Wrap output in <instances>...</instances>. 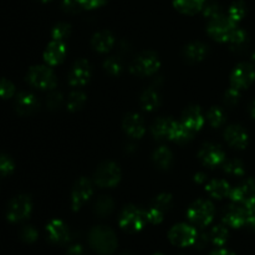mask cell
Instances as JSON below:
<instances>
[{
    "label": "cell",
    "mask_w": 255,
    "mask_h": 255,
    "mask_svg": "<svg viewBox=\"0 0 255 255\" xmlns=\"http://www.w3.org/2000/svg\"><path fill=\"white\" fill-rule=\"evenodd\" d=\"M91 248L101 255L112 254L117 248V238L111 228L105 226L95 227L89 234Z\"/></svg>",
    "instance_id": "1"
},
{
    "label": "cell",
    "mask_w": 255,
    "mask_h": 255,
    "mask_svg": "<svg viewBox=\"0 0 255 255\" xmlns=\"http://www.w3.org/2000/svg\"><path fill=\"white\" fill-rule=\"evenodd\" d=\"M216 209L212 202L207 199H198L189 207L187 217L193 224L198 227H207L213 221Z\"/></svg>",
    "instance_id": "2"
},
{
    "label": "cell",
    "mask_w": 255,
    "mask_h": 255,
    "mask_svg": "<svg viewBox=\"0 0 255 255\" xmlns=\"http://www.w3.org/2000/svg\"><path fill=\"white\" fill-rule=\"evenodd\" d=\"M26 80L31 86L41 90L54 89L57 84L55 72L50 67L44 66V65L32 66L27 72Z\"/></svg>",
    "instance_id": "3"
},
{
    "label": "cell",
    "mask_w": 255,
    "mask_h": 255,
    "mask_svg": "<svg viewBox=\"0 0 255 255\" xmlns=\"http://www.w3.org/2000/svg\"><path fill=\"white\" fill-rule=\"evenodd\" d=\"M159 66L161 61L158 56L152 51H144L132 61L129 71L136 76H151L158 71Z\"/></svg>",
    "instance_id": "4"
},
{
    "label": "cell",
    "mask_w": 255,
    "mask_h": 255,
    "mask_svg": "<svg viewBox=\"0 0 255 255\" xmlns=\"http://www.w3.org/2000/svg\"><path fill=\"white\" fill-rule=\"evenodd\" d=\"M146 222V213L134 206H127L121 212V216L119 219L120 227L124 231L129 232V233H136V232L141 231Z\"/></svg>",
    "instance_id": "5"
},
{
    "label": "cell",
    "mask_w": 255,
    "mask_h": 255,
    "mask_svg": "<svg viewBox=\"0 0 255 255\" xmlns=\"http://www.w3.org/2000/svg\"><path fill=\"white\" fill-rule=\"evenodd\" d=\"M121 171L114 162H104L95 172V183L102 188H111L120 182Z\"/></svg>",
    "instance_id": "6"
},
{
    "label": "cell",
    "mask_w": 255,
    "mask_h": 255,
    "mask_svg": "<svg viewBox=\"0 0 255 255\" xmlns=\"http://www.w3.org/2000/svg\"><path fill=\"white\" fill-rule=\"evenodd\" d=\"M237 29L236 22L232 21L228 16H219L217 19H213L208 24V34L214 40L221 42H228L231 39L232 34Z\"/></svg>",
    "instance_id": "7"
},
{
    "label": "cell",
    "mask_w": 255,
    "mask_h": 255,
    "mask_svg": "<svg viewBox=\"0 0 255 255\" xmlns=\"http://www.w3.org/2000/svg\"><path fill=\"white\" fill-rule=\"evenodd\" d=\"M32 209V202L29 196H17L12 199L7 206L6 218L11 223H17L24 219H26L30 216Z\"/></svg>",
    "instance_id": "8"
},
{
    "label": "cell",
    "mask_w": 255,
    "mask_h": 255,
    "mask_svg": "<svg viewBox=\"0 0 255 255\" xmlns=\"http://www.w3.org/2000/svg\"><path fill=\"white\" fill-rule=\"evenodd\" d=\"M197 229L189 224H177L169 231L168 238L172 244L178 247H188L193 246L197 238Z\"/></svg>",
    "instance_id": "9"
},
{
    "label": "cell",
    "mask_w": 255,
    "mask_h": 255,
    "mask_svg": "<svg viewBox=\"0 0 255 255\" xmlns=\"http://www.w3.org/2000/svg\"><path fill=\"white\" fill-rule=\"evenodd\" d=\"M255 80V67L248 62L237 65L231 75V86L238 90L247 89Z\"/></svg>",
    "instance_id": "10"
},
{
    "label": "cell",
    "mask_w": 255,
    "mask_h": 255,
    "mask_svg": "<svg viewBox=\"0 0 255 255\" xmlns=\"http://www.w3.org/2000/svg\"><path fill=\"white\" fill-rule=\"evenodd\" d=\"M229 198L242 206H249L255 202V179L249 178L242 182L239 186L233 188L229 194Z\"/></svg>",
    "instance_id": "11"
},
{
    "label": "cell",
    "mask_w": 255,
    "mask_h": 255,
    "mask_svg": "<svg viewBox=\"0 0 255 255\" xmlns=\"http://www.w3.org/2000/svg\"><path fill=\"white\" fill-rule=\"evenodd\" d=\"M94 193L91 182L87 178H80L75 183L71 193V207L74 211H79L85 203L90 199Z\"/></svg>",
    "instance_id": "12"
},
{
    "label": "cell",
    "mask_w": 255,
    "mask_h": 255,
    "mask_svg": "<svg viewBox=\"0 0 255 255\" xmlns=\"http://www.w3.org/2000/svg\"><path fill=\"white\" fill-rule=\"evenodd\" d=\"M223 222L233 228H241L248 223L247 218V207L233 202L223 212Z\"/></svg>",
    "instance_id": "13"
},
{
    "label": "cell",
    "mask_w": 255,
    "mask_h": 255,
    "mask_svg": "<svg viewBox=\"0 0 255 255\" xmlns=\"http://www.w3.org/2000/svg\"><path fill=\"white\" fill-rule=\"evenodd\" d=\"M198 157L202 161V163L211 167V168L219 166V164H222L226 161V153H224V151L221 148V146L214 143L203 144L201 151H199Z\"/></svg>",
    "instance_id": "14"
},
{
    "label": "cell",
    "mask_w": 255,
    "mask_h": 255,
    "mask_svg": "<svg viewBox=\"0 0 255 255\" xmlns=\"http://www.w3.org/2000/svg\"><path fill=\"white\" fill-rule=\"evenodd\" d=\"M90 76H91V66L89 61L85 59L77 60L69 72V84L74 87L84 86L89 82Z\"/></svg>",
    "instance_id": "15"
},
{
    "label": "cell",
    "mask_w": 255,
    "mask_h": 255,
    "mask_svg": "<svg viewBox=\"0 0 255 255\" xmlns=\"http://www.w3.org/2000/svg\"><path fill=\"white\" fill-rule=\"evenodd\" d=\"M224 139L233 148L243 149L248 144V133L239 125H231L224 131Z\"/></svg>",
    "instance_id": "16"
},
{
    "label": "cell",
    "mask_w": 255,
    "mask_h": 255,
    "mask_svg": "<svg viewBox=\"0 0 255 255\" xmlns=\"http://www.w3.org/2000/svg\"><path fill=\"white\" fill-rule=\"evenodd\" d=\"M47 236L51 242L56 244H65L70 241V234L69 227L60 219H52L46 227Z\"/></svg>",
    "instance_id": "17"
},
{
    "label": "cell",
    "mask_w": 255,
    "mask_h": 255,
    "mask_svg": "<svg viewBox=\"0 0 255 255\" xmlns=\"http://www.w3.org/2000/svg\"><path fill=\"white\" fill-rule=\"evenodd\" d=\"M37 107H39V101H37L36 96L31 92L22 91L15 97V109L22 116L34 114Z\"/></svg>",
    "instance_id": "18"
},
{
    "label": "cell",
    "mask_w": 255,
    "mask_h": 255,
    "mask_svg": "<svg viewBox=\"0 0 255 255\" xmlns=\"http://www.w3.org/2000/svg\"><path fill=\"white\" fill-rule=\"evenodd\" d=\"M122 127H124L125 132L133 138H141L146 132V125H144L143 119L138 114L127 115L122 122Z\"/></svg>",
    "instance_id": "19"
},
{
    "label": "cell",
    "mask_w": 255,
    "mask_h": 255,
    "mask_svg": "<svg viewBox=\"0 0 255 255\" xmlns=\"http://www.w3.org/2000/svg\"><path fill=\"white\" fill-rule=\"evenodd\" d=\"M182 124L186 125L193 132L199 131L204 125V116L198 106H191L184 110L182 115Z\"/></svg>",
    "instance_id": "20"
},
{
    "label": "cell",
    "mask_w": 255,
    "mask_h": 255,
    "mask_svg": "<svg viewBox=\"0 0 255 255\" xmlns=\"http://www.w3.org/2000/svg\"><path fill=\"white\" fill-rule=\"evenodd\" d=\"M65 55H66V46H65L64 41L52 40L45 50L44 60L49 65L54 66V65L60 64L65 59Z\"/></svg>",
    "instance_id": "21"
},
{
    "label": "cell",
    "mask_w": 255,
    "mask_h": 255,
    "mask_svg": "<svg viewBox=\"0 0 255 255\" xmlns=\"http://www.w3.org/2000/svg\"><path fill=\"white\" fill-rule=\"evenodd\" d=\"M207 193L216 199H223L231 194V186L224 179H212L206 184Z\"/></svg>",
    "instance_id": "22"
},
{
    "label": "cell",
    "mask_w": 255,
    "mask_h": 255,
    "mask_svg": "<svg viewBox=\"0 0 255 255\" xmlns=\"http://www.w3.org/2000/svg\"><path fill=\"white\" fill-rule=\"evenodd\" d=\"M91 45L96 51L107 52L115 45V36L112 35V32L106 31V30L96 32L92 36Z\"/></svg>",
    "instance_id": "23"
},
{
    "label": "cell",
    "mask_w": 255,
    "mask_h": 255,
    "mask_svg": "<svg viewBox=\"0 0 255 255\" xmlns=\"http://www.w3.org/2000/svg\"><path fill=\"white\" fill-rule=\"evenodd\" d=\"M207 52H208V47H207L206 44L201 41H194L184 47L183 55L187 61L198 62L206 57Z\"/></svg>",
    "instance_id": "24"
},
{
    "label": "cell",
    "mask_w": 255,
    "mask_h": 255,
    "mask_svg": "<svg viewBox=\"0 0 255 255\" xmlns=\"http://www.w3.org/2000/svg\"><path fill=\"white\" fill-rule=\"evenodd\" d=\"M176 121L172 119H158L152 126V134L157 139H169Z\"/></svg>",
    "instance_id": "25"
},
{
    "label": "cell",
    "mask_w": 255,
    "mask_h": 255,
    "mask_svg": "<svg viewBox=\"0 0 255 255\" xmlns=\"http://www.w3.org/2000/svg\"><path fill=\"white\" fill-rule=\"evenodd\" d=\"M161 104V97L156 87L151 86L142 94L141 96V106L146 111H153Z\"/></svg>",
    "instance_id": "26"
},
{
    "label": "cell",
    "mask_w": 255,
    "mask_h": 255,
    "mask_svg": "<svg viewBox=\"0 0 255 255\" xmlns=\"http://www.w3.org/2000/svg\"><path fill=\"white\" fill-rule=\"evenodd\" d=\"M193 133L194 132L192 131V129H189L186 125H183L182 122L176 121L169 139L177 142V143H186V142L191 141V139L193 138Z\"/></svg>",
    "instance_id": "27"
},
{
    "label": "cell",
    "mask_w": 255,
    "mask_h": 255,
    "mask_svg": "<svg viewBox=\"0 0 255 255\" xmlns=\"http://www.w3.org/2000/svg\"><path fill=\"white\" fill-rule=\"evenodd\" d=\"M153 162L157 167L162 169H167L171 167L173 162V154L172 151L166 146H162L157 148L153 153Z\"/></svg>",
    "instance_id": "28"
},
{
    "label": "cell",
    "mask_w": 255,
    "mask_h": 255,
    "mask_svg": "<svg viewBox=\"0 0 255 255\" xmlns=\"http://www.w3.org/2000/svg\"><path fill=\"white\" fill-rule=\"evenodd\" d=\"M176 9L184 14H196L206 5V0H174Z\"/></svg>",
    "instance_id": "29"
},
{
    "label": "cell",
    "mask_w": 255,
    "mask_h": 255,
    "mask_svg": "<svg viewBox=\"0 0 255 255\" xmlns=\"http://www.w3.org/2000/svg\"><path fill=\"white\" fill-rule=\"evenodd\" d=\"M228 42L229 46H231V50L239 52L246 49L247 45H248V35H247V32L243 29L237 27L233 34H232Z\"/></svg>",
    "instance_id": "30"
},
{
    "label": "cell",
    "mask_w": 255,
    "mask_h": 255,
    "mask_svg": "<svg viewBox=\"0 0 255 255\" xmlns=\"http://www.w3.org/2000/svg\"><path fill=\"white\" fill-rule=\"evenodd\" d=\"M208 236H209V241H211L214 246L222 247L226 244L227 241H228L229 232L226 227L222 226V224H218V226L213 227V228L211 229Z\"/></svg>",
    "instance_id": "31"
},
{
    "label": "cell",
    "mask_w": 255,
    "mask_h": 255,
    "mask_svg": "<svg viewBox=\"0 0 255 255\" xmlns=\"http://www.w3.org/2000/svg\"><path fill=\"white\" fill-rule=\"evenodd\" d=\"M222 167H223V171L227 174H229V176L242 177L246 173L244 164L239 159H228V161H224L222 163Z\"/></svg>",
    "instance_id": "32"
},
{
    "label": "cell",
    "mask_w": 255,
    "mask_h": 255,
    "mask_svg": "<svg viewBox=\"0 0 255 255\" xmlns=\"http://www.w3.org/2000/svg\"><path fill=\"white\" fill-rule=\"evenodd\" d=\"M114 206V201L109 196H102L95 203V212H96L97 216L106 217L111 213Z\"/></svg>",
    "instance_id": "33"
},
{
    "label": "cell",
    "mask_w": 255,
    "mask_h": 255,
    "mask_svg": "<svg viewBox=\"0 0 255 255\" xmlns=\"http://www.w3.org/2000/svg\"><path fill=\"white\" fill-rule=\"evenodd\" d=\"M86 102V95L82 91H72L71 94L69 95V99H67V109L70 111H77V110L81 109L82 106Z\"/></svg>",
    "instance_id": "34"
},
{
    "label": "cell",
    "mask_w": 255,
    "mask_h": 255,
    "mask_svg": "<svg viewBox=\"0 0 255 255\" xmlns=\"http://www.w3.org/2000/svg\"><path fill=\"white\" fill-rule=\"evenodd\" d=\"M207 119H208V122L211 124V126L217 128V127H221L226 122V112L221 107L214 106L208 111Z\"/></svg>",
    "instance_id": "35"
},
{
    "label": "cell",
    "mask_w": 255,
    "mask_h": 255,
    "mask_svg": "<svg viewBox=\"0 0 255 255\" xmlns=\"http://www.w3.org/2000/svg\"><path fill=\"white\" fill-rule=\"evenodd\" d=\"M246 5H244V2L242 1H237L234 2V4L231 5V7H229L228 10V17L232 20L233 22H239L244 17V15H246Z\"/></svg>",
    "instance_id": "36"
},
{
    "label": "cell",
    "mask_w": 255,
    "mask_h": 255,
    "mask_svg": "<svg viewBox=\"0 0 255 255\" xmlns=\"http://www.w3.org/2000/svg\"><path fill=\"white\" fill-rule=\"evenodd\" d=\"M172 206V196L168 193H162L159 196H157L154 198L153 203H152L151 207L158 209L162 213H164L166 211H168Z\"/></svg>",
    "instance_id": "37"
},
{
    "label": "cell",
    "mask_w": 255,
    "mask_h": 255,
    "mask_svg": "<svg viewBox=\"0 0 255 255\" xmlns=\"http://www.w3.org/2000/svg\"><path fill=\"white\" fill-rule=\"evenodd\" d=\"M70 31H71V27L69 24H65V22H60V24L55 25V27L51 31V37L52 40H57V41H64L66 37H69Z\"/></svg>",
    "instance_id": "38"
},
{
    "label": "cell",
    "mask_w": 255,
    "mask_h": 255,
    "mask_svg": "<svg viewBox=\"0 0 255 255\" xmlns=\"http://www.w3.org/2000/svg\"><path fill=\"white\" fill-rule=\"evenodd\" d=\"M104 67L106 70V72H109L110 75H119L120 72L122 71V62L119 57L116 56H111V57H107L104 62Z\"/></svg>",
    "instance_id": "39"
},
{
    "label": "cell",
    "mask_w": 255,
    "mask_h": 255,
    "mask_svg": "<svg viewBox=\"0 0 255 255\" xmlns=\"http://www.w3.org/2000/svg\"><path fill=\"white\" fill-rule=\"evenodd\" d=\"M15 86L6 79H0V99H10L14 96Z\"/></svg>",
    "instance_id": "40"
},
{
    "label": "cell",
    "mask_w": 255,
    "mask_h": 255,
    "mask_svg": "<svg viewBox=\"0 0 255 255\" xmlns=\"http://www.w3.org/2000/svg\"><path fill=\"white\" fill-rule=\"evenodd\" d=\"M15 168L14 161L6 154H0V174L2 176H9L12 173Z\"/></svg>",
    "instance_id": "41"
},
{
    "label": "cell",
    "mask_w": 255,
    "mask_h": 255,
    "mask_svg": "<svg viewBox=\"0 0 255 255\" xmlns=\"http://www.w3.org/2000/svg\"><path fill=\"white\" fill-rule=\"evenodd\" d=\"M203 14L207 19L213 20L217 19V17L222 16V9L218 4L216 2H209V4H206L203 7Z\"/></svg>",
    "instance_id": "42"
},
{
    "label": "cell",
    "mask_w": 255,
    "mask_h": 255,
    "mask_svg": "<svg viewBox=\"0 0 255 255\" xmlns=\"http://www.w3.org/2000/svg\"><path fill=\"white\" fill-rule=\"evenodd\" d=\"M20 237L26 243H34L37 239V237H39V233H37V231L32 226H25L21 229V232H20Z\"/></svg>",
    "instance_id": "43"
},
{
    "label": "cell",
    "mask_w": 255,
    "mask_h": 255,
    "mask_svg": "<svg viewBox=\"0 0 255 255\" xmlns=\"http://www.w3.org/2000/svg\"><path fill=\"white\" fill-rule=\"evenodd\" d=\"M62 7L67 12H79L84 9L82 0H62Z\"/></svg>",
    "instance_id": "44"
},
{
    "label": "cell",
    "mask_w": 255,
    "mask_h": 255,
    "mask_svg": "<svg viewBox=\"0 0 255 255\" xmlns=\"http://www.w3.org/2000/svg\"><path fill=\"white\" fill-rule=\"evenodd\" d=\"M239 97H241V90L231 86V89L227 90L226 96H224V101H226V104L229 105V106H234V105L239 101Z\"/></svg>",
    "instance_id": "45"
},
{
    "label": "cell",
    "mask_w": 255,
    "mask_h": 255,
    "mask_svg": "<svg viewBox=\"0 0 255 255\" xmlns=\"http://www.w3.org/2000/svg\"><path fill=\"white\" fill-rule=\"evenodd\" d=\"M163 216H164V213H162V212L158 211V209L153 208V207H151V208L146 212L147 222H149V223H152V224L161 223L162 219H163Z\"/></svg>",
    "instance_id": "46"
},
{
    "label": "cell",
    "mask_w": 255,
    "mask_h": 255,
    "mask_svg": "<svg viewBox=\"0 0 255 255\" xmlns=\"http://www.w3.org/2000/svg\"><path fill=\"white\" fill-rule=\"evenodd\" d=\"M62 104V95L61 92L54 91L47 96V106L51 110L59 109Z\"/></svg>",
    "instance_id": "47"
},
{
    "label": "cell",
    "mask_w": 255,
    "mask_h": 255,
    "mask_svg": "<svg viewBox=\"0 0 255 255\" xmlns=\"http://www.w3.org/2000/svg\"><path fill=\"white\" fill-rule=\"evenodd\" d=\"M209 242V236L208 233H204V232H201V233L197 234V238H196V242H194L193 246H196L197 248L199 249H203L204 247L208 244Z\"/></svg>",
    "instance_id": "48"
},
{
    "label": "cell",
    "mask_w": 255,
    "mask_h": 255,
    "mask_svg": "<svg viewBox=\"0 0 255 255\" xmlns=\"http://www.w3.org/2000/svg\"><path fill=\"white\" fill-rule=\"evenodd\" d=\"M247 218H248L247 224H249L252 228L255 229V202L247 206Z\"/></svg>",
    "instance_id": "49"
},
{
    "label": "cell",
    "mask_w": 255,
    "mask_h": 255,
    "mask_svg": "<svg viewBox=\"0 0 255 255\" xmlns=\"http://www.w3.org/2000/svg\"><path fill=\"white\" fill-rule=\"evenodd\" d=\"M107 0H82L84 9H96V7L102 6Z\"/></svg>",
    "instance_id": "50"
},
{
    "label": "cell",
    "mask_w": 255,
    "mask_h": 255,
    "mask_svg": "<svg viewBox=\"0 0 255 255\" xmlns=\"http://www.w3.org/2000/svg\"><path fill=\"white\" fill-rule=\"evenodd\" d=\"M66 255H87V253L84 247L80 246V244H75V246L70 247Z\"/></svg>",
    "instance_id": "51"
},
{
    "label": "cell",
    "mask_w": 255,
    "mask_h": 255,
    "mask_svg": "<svg viewBox=\"0 0 255 255\" xmlns=\"http://www.w3.org/2000/svg\"><path fill=\"white\" fill-rule=\"evenodd\" d=\"M194 182L198 184H207L208 183V177H207V174L203 173V172H199V173H197L196 176H194Z\"/></svg>",
    "instance_id": "52"
},
{
    "label": "cell",
    "mask_w": 255,
    "mask_h": 255,
    "mask_svg": "<svg viewBox=\"0 0 255 255\" xmlns=\"http://www.w3.org/2000/svg\"><path fill=\"white\" fill-rule=\"evenodd\" d=\"M209 255H234L231 251H227V249H217V251L212 252Z\"/></svg>",
    "instance_id": "53"
},
{
    "label": "cell",
    "mask_w": 255,
    "mask_h": 255,
    "mask_svg": "<svg viewBox=\"0 0 255 255\" xmlns=\"http://www.w3.org/2000/svg\"><path fill=\"white\" fill-rule=\"evenodd\" d=\"M249 114H251V116L255 120V101L252 102L251 106H249Z\"/></svg>",
    "instance_id": "54"
},
{
    "label": "cell",
    "mask_w": 255,
    "mask_h": 255,
    "mask_svg": "<svg viewBox=\"0 0 255 255\" xmlns=\"http://www.w3.org/2000/svg\"><path fill=\"white\" fill-rule=\"evenodd\" d=\"M252 60H253V64H254V66H255V52L253 54V57H252Z\"/></svg>",
    "instance_id": "55"
},
{
    "label": "cell",
    "mask_w": 255,
    "mask_h": 255,
    "mask_svg": "<svg viewBox=\"0 0 255 255\" xmlns=\"http://www.w3.org/2000/svg\"><path fill=\"white\" fill-rule=\"evenodd\" d=\"M40 1H42V2H47V1H50V0H40Z\"/></svg>",
    "instance_id": "56"
},
{
    "label": "cell",
    "mask_w": 255,
    "mask_h": 255,
    "mask_svg": "<svg viewBox=\"0 0 255 255\" xmlns=\"http://www.w3.org/2000/svg\"><path fill=\"white\" fill-rule=\"evenodd\" d=\"M122 255H132V254H129V253H125V254H122Z\"/></svg>",
    "instance_id": "57"
},
{
    "label": "cell",
    "mask_w": 255,
    "mask_h": 255,
    "mask_svg": "<svg viewBox=\"0 0 255 255\" xmlns=\"http://www.w3.org/2000/svg\"><path fill=\"white\" fill-rule=\"evenodd\" d=\"M154 255H163V254H161V253H157V254H154Z\"/></svg>",
    "instance_id": "58"
}]
</instances>
